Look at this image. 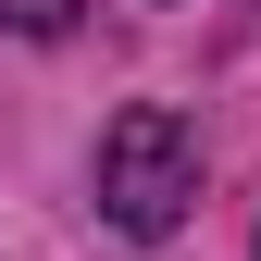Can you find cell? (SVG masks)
<instances>
[{"label":"cell","instance_id":"obj_2","mask_svg":"<svg viewBox=\"0 0 261 261\" xmlns=\"http://www.w3.org/2000/svg\"><path fill=\"white\" fill-rule=\"evenodd\" d=\"M75 13H87V0H0V25H13V38H62Z\"/></svg>","mask_w":261,"mask_h":261},{"label":"cell","instance_id":"obj_1","mask_svg":"<svg viewBox=\"0 0 261 261\" xmlns=\"http://www.w3.org/2000/svg\"><path fill=\"white\" fill-rule=\"evenodd\" d=\"M87 187H100V224H112V237L162 249V237L187 224V199H199V124H187L174 100H124V112L100 124Z\"/></svg>","mask_w":261,"mask_h":261}]
</instances>
